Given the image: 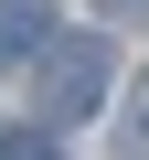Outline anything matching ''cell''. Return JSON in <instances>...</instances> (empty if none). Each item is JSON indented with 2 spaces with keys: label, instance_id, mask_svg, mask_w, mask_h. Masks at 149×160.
I'll list each match as a JSON object with an SVG mask.
<instances>
[{
  "label": "cell",
  "instance_id": "cell-2",
  "mask_svg": "<svg viewBox=\"0 0 149 160\" xmlns=\"http://www.w3.org/2000/svg\"><path fill=\"white\" fill-rule=\"evenodd\" d=\"M64 32H53V11H43V0H0V75H11V64H43Z\"/></svg>",
  "mask_w": 149,
  "mask_h": 160
},
{
  "label": "cell",
  "instance_id": "cell-3",
  "mask_svg": "<svg viewBox=\"0 0 149 160\" xmlns=\"http://www.w3.org/2000/svg\"><path fill=\"white\" fill-rule=\"evenodd\" d=\"M117 160H149V75H138L128 107H117Z\"/></svg>",
  "mask_w": 149,
  "mask_h": 160
},
{
  "label": "cell",
  "instance_id": "cell-4",
  "mask_svg": "<svg viewBox=\"0 0 149 160\" xmlns=\"http://www.w3.org/2000/svg\"><path fill=\"white\" fill-rule=\"evenodd\" d=\"M0 160H53V128L22 118V128H0Z\"/></svg>",
  "mask_w": 149,
  "mask_h": 160
},
{
  "label": "cell",
  "instance_id": "cell-5",
  "mask_svg": "<svg viewBox=\"0 0 149 160\" xmlns=\"http://www.w3.org/2000/svg\"><path fill=\"white\" fill-rule=\"evenodd\" d=\"M96 22H117V32H138V22H149V0H96Z\"/></svg>",
  "mask_w": 149,
  "mask_h": 160
},
{
  "label": "cell",
  "instance_id": "cell-1",
  "mask_svg": "<svg viewBox=\"0 0 149 160\" xmlns=\"http://www.w3.org/2000/svg\"><path fill=\"white\" fill-rule=\"evenodd\" d=\"M96 96H107V43H53V53L32 64V118H43V128L96 118Z\"/></svg>",
  "mask_w": 149,
  "mask_h": 160
}]
</instances>
